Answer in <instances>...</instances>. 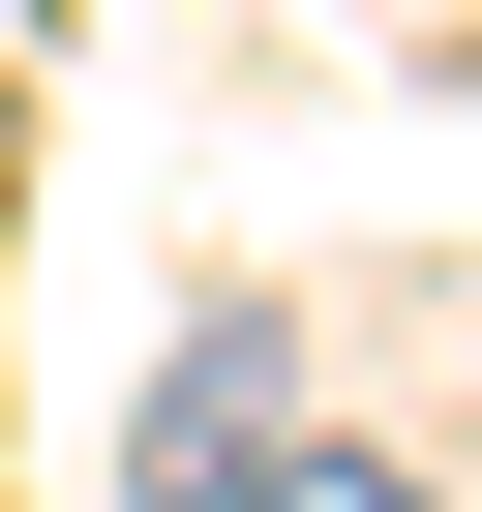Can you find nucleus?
<instances>
[{"instance_id":"nucleus-1","label":"nucleus","mask_w":482,"mask_h":512,"mask_svg":"<svg viewBox=\"0 0 482 512\" xmlns=\"http://www.w3.org/2000/svg\"><path fill=\"white\" fill-rule=\"evenodd\" d=\"M272 452H302V332H272V302H211V332L121 392V482H151V512H241Z\"/></svg>"},{"instance_id":"nucleus-2","label":"nucleus","mask_w":482,"mask_h":512,"mask_svg":"<svg viewBox=\"0 0 482 512\" xmlns=\"http://www.w3.org/2000/svg\"><path fill=\"white\" fill-rule=\"evenodd\" d=\"M241 512H422L392 452H272V482H241Z\"/></svg>"}]
</instances>
